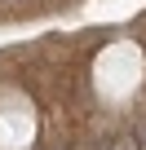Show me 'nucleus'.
Masks as SVG:
<instances>
[{
  "instance_id": "nucleus-1",
  "label": "nucleus",
  "mask_w": 146,
  "mask_h": 150,
  "mask_svg": "<svg viewBox=\"0 0 146 150\" xmlns=\"http://www.w3.org/2000/svg\"><path fill=\"white\" fill-rule=\"evenodd\" d=\"M142 141H137V132H124V137H115L111 141V150H137Z\"/></svg>"
},
{
  "instance_id": "nucleus-2",
  "label": "nucleus",
  "mask_w": 146,
  "mask_h": 150,
  "mask_svg": "<svg viewBox=\"0 0 146 150\" xmlns=\"http://www.w3.org/2000/svg\"><path fill=\"white\" fill-rule=\"evenodd\" d=\"M133 132H137V137L146 141V119H137V128H133Z\"/></svg>"
}]
</instances>
